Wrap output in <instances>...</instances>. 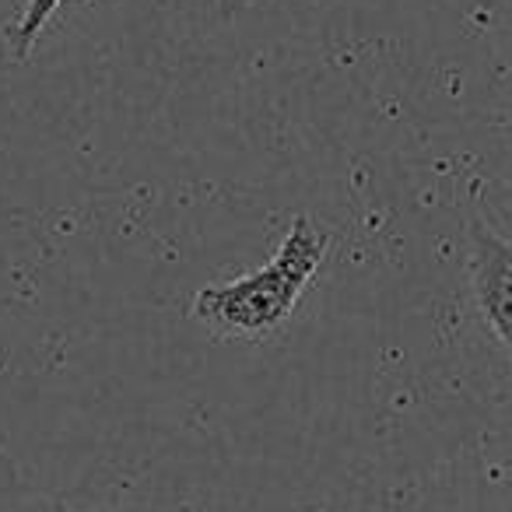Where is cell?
Returning <instances> with one entry per match:
<instances>
[{"label": "cell", "instance_id": "5b68a950", "mask_svg": "<svg viewBox=\"0 0 512 512\" xmlns=\"http://www.w3.org/2000/svg\"><path fill=\"white\" fill-rule=\"evenodd\" d=\"M22 512H109V509H85V505H71L64 498H25Z\"/></svg>", "mask_w": 512, "mask_h": 512}, {"label": "cell", "instance_id": "8992f818", "mask_svg": "<svg viewBox=\"0 0 512 512\" xmlns=\"http://www.w3.org/2000/svg\"><path fill=\"white\" fill-rule=\"evenodd\" d=\"M228 11H235V8H249V4H256V0H221Z\"/></svg>", "mask_w": 512, "mask_h": 512}, {"label": "cell", "instance_id": "7a4b0ae2", "mask_svg": "<svg viewBox=\"0 0 512 512\" xmlns=\"http://www.w3.org/2000/svg\"><path fill=\"white\" fill-rule=\"evenodd\" d=\"M470 288L484 327L512 362V242L484 221H470Z\"/></svg>", "mask_w": 512, "mask_h": 512}, {"label": "cell", "instance_id": "3957f363", "mask_svg": "<svg viewBox=\"0 0 512 512\" xmlns=\"http://www.w3.org/2000/svg\"><path fill=\"white\" fill-rule=\"evenodd\" d=\"M60 4H64V0H25L22 15H18L15 22L8 25V32H4V43H8L11 60L32 57L36 43L43 39L46 25H50L53 15L60 11Z\"/></svg>", "mask_w": 512, "mask_h": 512}, {"label": "cell", "instance_id": "6da1fadb", "mask_svg": "<svg viewBox=\"0 0 512 512\" xmlns=\"http://www.w3.org/2000/svg\"><path fill=\"white\" fill-rule=\"evenodd\" d=\"M330 228L295 214L267 264L228 281H211L190 302V316L225 341H267L281 334L330 256Z\"/></svg>", "mask_w": 512, "mask_h": 512}, {"label": "cell", "instance_id": "277c9868", "mask_svg": "<svg viewBox=\"0 0 512 512\" xmlns=\"http://www.w3.org/2000/svg\"><path fill=\"white\" fill-rule=\"evenodd\" d=\"M25 509V488L15 460L0 449V512H22Z\"/></svg>", "mask_w": 512, "mask_h": 512}]
</instances>
